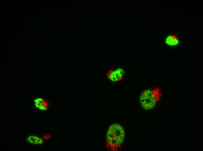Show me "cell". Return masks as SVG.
I'll use <instances>...</instances> for the list:
<instances>
[{
	"label": "cell",
	"instance_id": "obj_1",
	"mask_svg": "<svg viewBox=\"0 0 203 151\" xmlns=\"http://www.w3.org/2000/svg\"><path fill=\"white\" fill-rule=\"evenodd\" d=\"M125 137V130L118 123H114L109 127L106 133L105 144L108 150L117 151L123 147Z\"/></svg>",
	"mask_w": 203,
	"mask_h": 151
},
{
	"label": "cell",
	"instance_id": "obj_2",
	"mask_svg": "<svg viewBox=\"0 0 203 151\" xmlns=\"http://www.w3.org/2000/svg\"><path fill=\"white\" fill-rule=\"evenodd\" d=\"M158 94L156 89L144 90L139 97V102L142 107L145 110L154 108L157 101Z\"/></svg>",
	"mask_w": 203,
	"mask_h": 151
},
{
	"label": "cell",
	"instance_id": "obj_3",
	"mask_svg": "<svg viewBox=\"0 0 203 151\" xmlns=\"http://www.w3.org/2000/svg\"><path fill=\"white\" fill-rule=\"evenodd\" d=\"M124 70L121 68L111 69L106 73L107 78L114 82L120 81L123 78Z\"/></svg>",
	"mask_w": 203,
	"mask_h": 151
},
{
	"label": "cell",
	"instance_id": "obj_4",
	"mask_svg": "<svg viewBox=\"0 0 203 151\" xmlns=\"http://www.w3.org/2000/svg\"><path fill=\"white\" fill-rule=\"evenodd\" d=\"M35 106L42 111L47 110L49 107V104L47 101L42 98L38 97L34 100Z\"/></svg>",
	"mask_w": 203,
	"mask_h": 151
},
{
	"label": "cell",
	"instance_id": "obj_5",
	"mask_svg": "<svg viewBox=\"0 0 203 151\" xmlns=\"http://www.w3.org/2000/svg\"><path fill=\"white\" fill-rule=\"evenodd\" d=\"M179 42L178 36L174 33L168 35L165 39L166 43L170 46L176 45L178 44Z\"/></svg>",
	"mask_w": 203,
	"mask_h": 151
},
{
	"label": "cell",
	"instance_id": "obj_6",
	"mask_svg": "<svg viewBox=\"0 0 203 151\" xmlns=\"http://www.w3.org/2000/svg\"><path fill=\"white\" fill-rule=\"evenodd\" d=\"M27 140L29 143L34 145H41L43 143L42 139L37 136L32 135L29 136Z\"/></svg>",
	"mask_w": 203,
	"mask_h": 151
}]
</instances>
